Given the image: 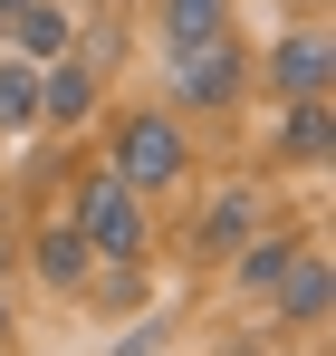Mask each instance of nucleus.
I'll list each match as a JSON object with an SVG mask.
<instances>
[{"label":"nucleus","instance_id":"nucleus-1","mask_svg":"<svg viewBox=\"0 0 336 356\" xmlns=\"http://www.w3.org/2000/svg\"><path fill=\"white\" fill-rule=\"evenodd\" d=\"M67 232L87 241L96 260H135V250H144V193H135V183H115V174H87V183H77Z\"/></svg>","mask_w":336,"mask_h":356},{"label":"nucleus","instance_id":"nucleus-2","mask_svg":"<svg viewBox=\"0 0 336 356\" xmlns=\"http://www.w3.org/2000/svg\"><path fill=\"white\" fill-rule=\"evenodd\" d=\"M115 183H135V193H164V183H183L192 174V135L173 116H125L115 125V164H106Z\"/></svg>","mask_w":336,"mask_h":356},{"label":"nucleus","instance_id":"nucleus-3","mask_svg":"<svg viewBox=\"0 0 336 356\" xmlns=\"http://www.w3.org/2000/svg\"><path fill=\"white\" fill-rule=\"evenodd\" d=\"M0 29H10V58H29V67H58L67 49H77V19H67L58 0H19Z\"/></svg>","mask_w":336,"mask_h":356},{"label":"nucleus","instance_id":"nucleus-4","mask_svg":"<svg viewBox=\"0 0 336 356\" xmlns=\"http://www.w3.org/2000/svg\"><path fill=\"white\" fill-rule=\"evenodd\" d=\"M173 87H183V106H230V97H240V39L183 49V58H173Z\"/></svg>","mask_w":336,"mask_h":356},{"label":"nucleus","instance_id":"nucleus-5","mask_svg":"<svg viewBox=\"0 0 336 356\" xmlns=\"http://www.w3.org/2000/svg\"><path fill=\"white\" fill-rule=\"evenodd\" d=\"M87 116H96V67L77 58L39 67V125H87Z\"/></svg>","mask_w":336,"mask_h":356},{"label":"nucleus","instance_id":"nucleus-6","mask_svg":"<svg viewBox=\"0 0 336 356\" xmlns=\"http://www.w3.org/2000/svg\"><path fill=\"white\" fill-rule=\"evenodd\" d=\"M269 87H279V97H327V39H317V29L279 39V49H269Z\"/></svg>","mask_w":336,"mask_h":356},{"label":"nucleus","instance_id":"nucleus-7","mask_svg":"<svg viewBox=\"0 0 336 356\" xmlns=\"http://www.w3.org/2000/svg\"><path fill=\"white\" fill-rule=\"evenodd\" d=\"M327 145H336V116H327V97H288L279 154H288V164H327Z\"/></svg>","mask_w":336,"mask_h":356},{"label":"nucleus","instance_id":"nucleus-8","mask_svg":"<svg viewBox=\"0 0 336 356\" xmlns=\"http://www.w3.org/2000/svg\"><path fill=\"white\" fill-rule=\"evenodd\" d=\"M327 280H336L327 260H317V250H298V260H288V280L269 289V298H279V318H298V327H317V318H327Z\"/></svg>","mask_w":336,"mask_h":356},{"label":"nucleus","instance_id":"nucleus-9","mask_svg":"<svg viewBox=\"0 0 336 356\" xmlns=\"http://www.w3.org/2000/svg\"><path fill=\"white\" fill-rule=\"evenodd\" d=\"M164 39L173 49H221L230 39V0H164Z\"/></svg>","mask_w":336,"mask_h":356},{"label":"nucleus","instance_id":"nucleus-10","mask_svg":"<svg viewBox=\"0 0 336 356\" xmlns=\"http://www.w3.org/2000/svg\"><path fill=\"white\" fill-rule=\"evenodd\" d=\"M250 232H260V193H221V202L202 212V232H192V250H240Z\"/></svg>","mask_w":336,"mask_h":356},{"label":"nucleus","instance_id":"nucleus-11","mask_svg":"<svg viewBox=\"0 0 336 356\" xmlns=\"http://www.w3.org/2000/svg\"><path fill=\"white\" fill-rule=\"evenodd\" d=\"M87 260H96V250L67 232V222H49V232H39V280H49V289H87Z\"/></svg>","mask_w":336,"mask_h":356},{"label":"nucleus","instance_id":"nucleus-12","mask_svg":"<svg viewBox=\"0 0 336 356\" xmlns=\"http://www.w3.org/2000/svg\"><path fill=\"white\" fill-rule=\"evenodd\" d=\"M39 125V67L29 58H0V135Z\"/></svg>","mask_w":336,"mask_h":356},{"label":"nucleus","instance_id":"nucleus-13","mask_svg":"<svg viewBox=\"0 0 336 356\" xmlns=\"http://www.w3.org/2000/svg\"><path fill=\"white\" fill-rule=\"evenodd\" d=\"M288 260H298V241H240V289L269 298V289L288 280Z\"/></svg>","mask_w":336,"mask_h":356},{"label":"nucleus","instance_id":"nucleus-14","mask_svg":"<svg viewBox=\"0 0 336 356\" xmlns=\"http://www.w3.org/2000/svg\"><path fill=\"white\" fill-rule=\"evenodd\" d=\"M0 337H10V298H0Z\"/></svg>","mask_w":336,"mask_h":356},{"label":"nucleus","instance_id":"nucleus-15","mask_svg":"<svg viewBox=\"0 0 336 356\" xmlns=\"http://www.w3.org/2000/svg\"><path fill=\"white\" fill-rule=\"evenodd\" d=\"M10 10H19V0H0V19H10Z\"/></svg>","mask_w":336,"mask_h":356}]
</instances>
